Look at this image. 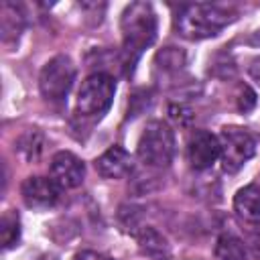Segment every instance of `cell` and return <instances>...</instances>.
Returning <instances> with one entry per match:
<instances>
[{"instance_id":"1","label":"cell","mask_w":260,"mask_h":260,"mask_svg":"<svg viewBox=\"0 0 260 260\" xmlns=\"http://www.w3.org/2000/svg\"><path fill=\"white\" fill-rule=\"evenodd\" d=\"M156 14L148 2H130L120 16L122 32V67L130 75L140 59V55L156 39Z\"/></svg>"},{"instance_id":"2","label":"cell","mask_w":260,"mask_h":260,"mask_svg":"<svg viewBox=\"0 0 260 260\" xmlns=\"http://www.w3.org/2000/svg\"><path fill=\"white\" fill-rule=\"evenodd\" d=\"M232 20V12L219 4H185L175 14V30L183 39L203 41L217 37Z\"/></svg>"},{"instance_id":"3","label":"cell","mask_w":260,"mask_h":260,"mask_svg":"<svg viewBox=\"0 0 260 260\" xmlns=\"http://www.w3.org/2000/svg\"><path fill=\"white\" fill-rule=\"evenodd\" d=\"M175 150H177V144H175V132L171 130V126L162 120H150L138 138V146H136L138 158L146 167L167 169L175 158Z\"/></svg>"},{"instance_id":"4","label":"cell","mask_w":260,"mask_h":260,"mask_svg":"<svg viewBox=\"0 0 260 260\" xmlns=\"http://www.w3.org/2000/svg\"><path fill=\"white\" fill-rule=\"evenodd\" d=\"M116 93V81L108 73H91L83 79L79 91H77V102H75V112L83 118H102Z\"/></svg>"},{"instance_id":"5","label":"cell","mask_w":260,"mask_h":260,"mask_svg":"<svg viewBox=\"0 0 260 260\" xmlns=\"http://www.w3.org/2000/svg\"><path fill=\"white\" fill-rule=\"evenodd\" d=\"M75 81V65L67 55H57L45 63L39 75V89L49 102H63Z\"/></svg>"},{"instance_id":"6","label":"cell","mask_w":260,"mask_h":260,"mask_svg":"<svg viewBox=\"0 0 260 260\" xmlns=\"http://www.w3.org/2000/svg\"><path fill=\"white\" fill-rule=\"evenodd\" d=\"M221 144V169L228 175L238 173L256 152V140L254 136L238 126H225L219 134Z\"/></svg>"},{"instance_id":"7","label":"cell","mask_w":260,"mask_h":260,"mask_svg":"<svg viewBox=\"0 0 260 260\" xmlns=\"http://www.w3.org/2000/svg\"><path fill=\"white\" fill-rule=\"evenodd\" d=\"M22 201L28 209L45 211L57 205L61 197V187L51 177H26L20 185Z\"/></svg>"},{"instance_id":"8","label":"cell","mask_w":260,"mask_h":260,"mask_svg":"<svg viewBox=\"0 0 260 260\" xmlns=\"http://www.w3.org/2000/svg\"><path fill=\"white\" fill-rule=\"evenodd\" d=\"M219 156H221L219 136L211 134L209 130H195L189 136V142H187V160H189L191 169L205 171L213 162H217Z\"/></svg>"},{"instance_id":"9","label":"cell","mask_w":260,"mask_h":260,"mask_svg":"<svg viewBox=\"0 0 260 260\" xmlns=\"http://www.w3.org/2000/svg\"><path fill=\"white\" fill-rule=\"evenodd\" d=\"M85 165L69 150H59L51 158V179L61 189H75L83 183Z\"/></svg>"},{"instance_id":"10","label":"cell","mask_w":260,"mask_h":260,"mask_svg":"<svg viewBox=\"0 0 260 260\" xmlns=\"http://www.w3.org/2000/svg\"><path fill=\"white\" fill-rule=\"evenodd\" d=\"M98 175H102L104 179H124L132 173L134 162L128 150H124L122 146H110L106 152H102L95 162H93Z\"/></svg>"},{"instance_id":"11","label":"cell","mask_w":260,"mask_h":260,"mask_svg":"<svg viewBox=\"0 0 260 260\" xmlns=\"http://www.w3.org/2000/svg\"><path fill=\"white\" fill-rule=\"evenodd\" d=\"M185 53L177 47H165L154 57V75L158 81H177L185 73Z\"/></svg>"},{"instance_id":"12","label":"cell","mask_w":260,"mask_h":260,"mask_svg":"<svg viewBox=\"0 0 260 260\" xmlns=\"http://www.w3.org/2000/svg\"><path fill=\"white\" fill-rule=\"evenodd\" d=\"M136 244H138V250L150 258V260H169L171 258V246L167 242V238L156 232L152 225H142L136 234Z\"/></svg>"},{"instance_id":"13","label":"cell","mask_w":260,"mask_h":260,"mask_svg":"<svg viewBox=\"0 0 260 260\" xmlns=\"http://www.w3.org/2000/svg\"><path fill=\"white\" fill-rule=\"evenodd\" d=\"M234 211L246 223H258L260 221V187L256 183H250L236 193Z\"/></svg>"},{"instance_id":"14","label":"cell","mask_w":260,"mask_h":260,"mask_svg":"<svg viewBox=\"0 0 260 260\" xmlns=\"http://www.w3.org/2000/svg\"><path fill=\"white\" fill-rule=\"evenodd\" d=\"M26 26V14L20 4L14 2H2L0 4V32L4 43L18 41L20 32Z\"/></svg>"},{"instance_id":"15","label":"cell","mask_w":260,"mask_h":260,"mask_svg":"<svg viewBox=\"0 0 260 260\" xmlns=\"http://www.w3.org/2000/svg\"><path fill=\"white\" fill-rule=\"evenodd\" d=\"M215 260H248L242 240L234 234H221L215 244Z\"/></svg>"},{"instance_id":"16","label":"cell","mask_w":260,"mask_h":260,"mask_svg":"<svg viewBox=\"0 0 260 260\" xmlns=\"http://www.w3.org/2000/svg\"><path fill=\"white\" fill-rule=\"evenodd\" d=\"M0 234H2V248L10 250L18 244L20 240V219L16 211H6L2 215V223H0Z\"/></svg>"},{"instance_id":"17","label":"cell","mask_w":260,"mask_h":260,"mask_svg":"<svg viewBox=\"0 0 260 260\" xmlns=\"http://www.w3.org/2000/svg\"><path fill=\"white\" fill-rule=\"evenodd\" d=\"M142 209L136 207V205H122L118 209V221L122 225V230L130 236H134L144 223H142Z\"/></svg>"},{"instance_id":"18","label":"cell","mask_w":260,"mask_h":260,"mask_svg":"<svg viewBox=\"0 0 260 260\" xmlns=\"http://www.w3.org/2000/svg\"><path fill=\"white\" fill-rule=\"evenodd\" d=\"M43 144H45V140H43V136H41L37 130L24 132V134L20 136V140H18V148H20V152H22L28 160H37V158L41 156Z\"/></svg>"},{"instance_id":"19","label":"cell","mask_w":260,"mask_h":260,"mask_svg":"<svg viewBox=\"0 0 260 260\" xmlns=\"http://www.w3.org/2000/svg\"><path fill=\"white\" fill-rule=\"evenodd\" d=\"M169 114H171V118H173L179 126H189V122H191V118H193L191 110H189L187 106H183V104H173V106H169Z\"/></svg>"},{"instance_id":"20","label":"cell","mask_w":260,"mask_h":260,"mask_svg":"<svg viewBox=\"0 0 260 260\" xmlns=\"http://www.w3.org/2000/svg\"><path fill=\"white\" fill-rule=\"evenodd\" d=\"M254 104H256V93H254L250 87L246 89V98H244V93L240 91V95H238V108H240L242 112L252 110V108H254Z\"/></svg>"},{"instance_id":"21","label":"cell","mask_w":260,"mask_h":260,"mask_svg":"<svg viewBox=\"0 0 260 260\" xmlns=\"http://www.w3.org/2000/svg\"><path fill=\"white\" fill-rule=\"evenodd\" d=\"M73 260H114V258H110V256H106V254H102V252L81 250V252H77V254L73 256Z\"/></svg>"},{"instance_id":"22","label":"cell","mask_w":260,"mask_h":260,"mask_svg":"<svg viewBox=\"0 0 260 260\" xmlns=\"http://www.w3.org/2000/svg\"><path fill=\"white\" fill-rule=\"evenodd\" d=\"M248 71H250V75H252V79L260 85V57L258 59H254L252 63H250V67H248Z\"/></svg>"},{"instance_id":"23","label":"cell","mask_w":260,"mask_h":260,"mask_svg":"<svg viewBox=\"0 0 260 260\" xmlns=\"http://www.w3.org/2000/svg\"><path fill=\"white\" fill-rule=\"evenodd\" d=\"M250 246H252V252L256 254V258L260 260V230L250 238Z\"/></svg>"}]
</instances>
